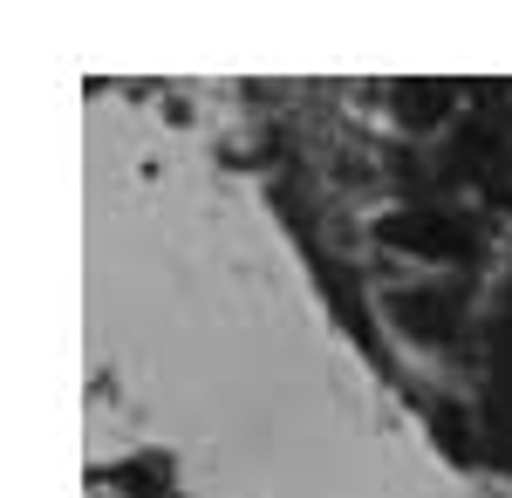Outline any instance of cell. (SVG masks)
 I'll return each mask as SVG.
<instances>
[{"instance_id":"obj_2","label":"cell","mask_w":512,"mask_h":498,"mask_svg":"<svg viewBox=\"0 0 512 498\" xmlns=\"http://www.w3.org/2000/svg\"><path fill=\"white\" fill-rule=\"evenodd\" d=\"M410 335H451V294H396Z\"/></svg>"},{"instance_id":"obj_1","label":"cell","mask_w":512,"mask_h":498,"mask_svg":"<svg viewBox=\"0 0 512 498\" xmlns=\"http://www.w3.org/2000/svg\"><path fill=\"white\" fill-rule=\"evenodd\" d=\"M376 239L396 253H417V260H472L478 253V232L458 212H390Z\"/></svg>"}]
</instances>
